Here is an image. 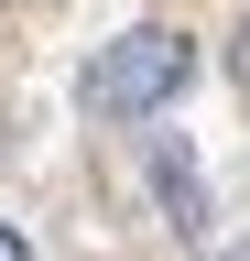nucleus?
Wrapping results in <instances>:
<instances>
[{"label": "nucleus", "instance_id": "nucleus-1", "mask_svg": "<svg viewBox=\"0 0 250 261\" xmlns=\"http://www.w3.org/2000/svg\"><path fill=\"white\" fill-rule=\"evenodd\" d=\"M185 76H196L185 33H163V22H131L120 44H98V65H87V109H98V120H152V109H163Z\"/></svg>", "mask_w": 250, "mask_h": 261}, {"label": "nucleus", "instance_id": "nucleus-2", "mask_svg": "<svg viewBox=\"0 0 250 261\" xmlns=\"http://www.w3.org/2000/svg\"><path fill=\"white\" fill-rule=\"evenodd\" d=\"M152 196H163V228H174V240L207 228V174H196L185 142H152Z\"/></svg>", "mask_w": 250, "mask_h": 261}, {"label": "nucleus", "instance_id": "nucleus-3", "mask_svg": "<svg viewBox=\"0 0 250 261\" xmlns=\"http://www.w3.org/2000/svg\"><path fill=\"white\" fill-rule=\"evenodd\" d=\"M0 261H33V240H22V228H0Z\"/></svg>", "mask_w": 250, "mask_h": 261}, {"label": "nucleus", "instance_id": "nucleus-4", "mask_svg": "<svg viewBox=\"0 0 250 261\" xmlns=\"http://www.w3.org/2000/svg\"><path fill=\"white\" fill-rule=\"evenodd\" d=\"M229 261H250V240H239V250H229Z\"/></svg>", "mask_w": 250, "mask_h": 261}]
</instances>
